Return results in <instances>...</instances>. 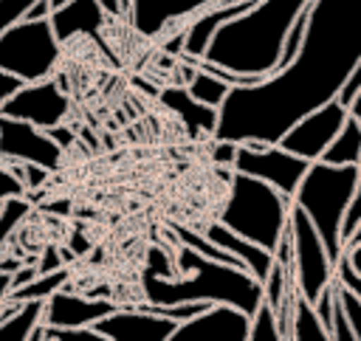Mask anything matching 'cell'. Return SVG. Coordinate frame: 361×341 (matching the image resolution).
<instances>
[{"mask_svg":"<svg viewBox=\"0 0 361 341\" xmlns=\"http://www.w3.org/2000/svg\"><path fill=\"white\" fill-rule=\"evenodd\" d=\"M347 113L361 124V87L353 93V99H350V104H347Z\"/></svg>","mask_w":361,"mask_h":341,"instance_id":"39","label":"cell"},{"mask_svg":"<svg viewBox=\"0 0 361 341\" xmlns=\"http://www.w3.org/2000/svg\"><path fill=\"white\" fill-rule=\"evenodd\" d=\"M361 59V0H310L305 37L285 68L237 85L217 107L212 141L276 144L305 113L338 96Z\"/></svg>","mask_w":361,"mask_h":341,"instance_id":"1","label":"cell"},{"mask_svg":"<svg viewBox=\"0 0 361 341\" xmlns=\"http://www.w3.org/2000/svg\"><path fill=\"white\" fill-rule=\"evenodd\" d=\"M48 3H51V11H54L56 6H62V3H68V0H48Z\"/></svg>","mask_w":361,"mask_h":341,"instance_id":"43","label":"cell"},{"mask_svg":"<svg viewBox=\"0 0 361 341\" xmlns=\"http://www.w3.org/2000/svg\"><path fill=\"white\" fill-rule=\"evenodd\" d=\"M310 0H254L243 14L226 20L200 59L234 73L268 76L279 65L282 39L293 17Z\"/></svg>","mask_w":361,"mask_h":341,"instance_id":"2","label":"cell"},{"mask_svg":"<svg viewBox=\"0 0 361 341\" xmlns=\"http://www.w3.org/2000/svg\"><path fill=\"white\" fill-rule=\"evenodd\" d=\"M319 161H324V163H355V166H361V124L347 113V118H344V124H341V130L336 132V138L327 144V149L322 152V158Z\"/></svg>","mask_w":361,"mask_h":341,"instance_id":"20","label":"cell"},{"mask_svg":"<svg viewBox=\"0 0 361 341\" xmlns=\"http://www.w3.org/2000/svg\"><path fill=\"white\" fill-rule=\"evenodd\" d=\"M338 296H341V307L347 316V324L353 330V341H361V299H355L347 287L338 285Z\"/></svg>","mask_w":361,"mask_h":341,"instance_id":"29","label":"cell"},{"mask_svg":"<svg viewBox=\"0 0 361 341\" xmlns=\"http://www.w3.org/2000/svg\"><path fill=\"white\" fill-rule=\"evenodd\" d=\"M333 276L338 279V285H341V287H347L355 299H361V273L350 265V259L344 256V251H341V254H338V259L333 262Z\"/></svg>","mask_w":361,"mask_h":341,"instance_id":"26","label":"cell"},{"mask_svg":"<svg viewBox=\"0 0 361 341\" xmlns=\"http://www.w3.org/2000/svg\"><path fill=\"white\" fill-rule=\"evenodd\" d=\"M20 194H25V186L17 178L14 163L6 161V158H0V203L8 200V197H20Z\"/></svg>","mask_w":361,"mask_h":341,"instance_id":"28","label":"cell"},{"mask_svg":"<svg viewBox=\"0 0 361 341\" xmlns=\"http://www.w3.org/2000/svg\"><path fill=\"white\" fill-rule=\"evenodd\" d=\"M34 203L31 197L20 194V197H8L0 203V254L8 251V242L14 240V234L25 225V220L31 217Z\"/></svg>","mask_w":361,"mask_h":341,"instance_id":"23","label":"cell"},{"mask_svg":"<svg viewBox=\"0 0 361 341\" xmlns=\"http://www.w3.org/2000/svg\"><path fill=\"white\" fill-rule=\"evenodd\" d=\"M175 318L149 310L147 304H118L107 316H102L93 327L107 341H169L175 330Z\"/></svg>","mask_w":361,"mask_h":341,"instance_id":"13","label":"cell"},{"mask_svg":"<svg viewBox=\"0 0 361 341\" xmlns=\"http://www.w3.org/2000/svg\"><path fill=\"white\" fill-rule=\"evenodd\" d=\"M358 87H361V59H358V65L353 68V73H350V79L344 82V87L338 90V96H336V99H338V101H341V104L347 107V104H350V99H353V93H355Z\"/></svg>","mask_w":361,"mask_h":341,"instance_id":"35","label":"cell"},{"mask_svg":"<svg viewBox=\"0 0 361 341\" xmlns=\"http://www.w3.org/2000/svg\"><path fill=\"white\" fill-rule=\"evenodd\" d=\"M8 287H11V271H0V302L6 299Z\"/></svg>","mask_w":361,"mask_h":341,"instance_id":"42","label":"cell"},{"mask_svg":"<svg viewBox=\"0 0 361 341\" xmlns=\"http://www.w3.org/2000/svg\"><path fill=\"white\" fill-rule=\"evenodd\" d=\"M288 234H290V262H293V282L302 299L310 304L322 293V287L333 279V262L327 256V248L307 220V214L290 203L288 209Z\"/></svg>","mask_w":361,"mask_h":341,"instance_id":"7","label":"cell"},{"mask_svg":"<svg viewBox=\"0 0 361 341\" xmlns=\"http://www.w3.org/2000/svg\"><path fill=\"white\" fill-rule=\"evenodd\" d=\"M71 285V268L62 265V268H54V271H45V273H37L31 282H25L23 287L17 290H8L6 299L8 302H25V299H48L54 290L59 287H68Z\"/></svg>","mask_w":361,"mask_h":341,"instance_id":"21","label":"cell"},{"mask_svg":"<svg viewBox=\"0 0 361 341\" xmlns=\"http://www.w3.org/2000/svg\"><path fill=\"white\" fill-rule=\"evenodd\" d=\"M118 304L110 299H96L87 293H73L71 287H59L45 299L42 324L51 327H93L102 316L116 310Z\"/></svg>","mask_w":361,"mask_h":341,"instance_id":"15","label":"cell"},{"mask_svg":"<svg viewBox=\"0 0 361 341\" xmlns=\"http://www.w3.org/2000/svg\"><path fill=\"white\" fill-rule=\"evenodd\" d=\"M212 3H217V0H130L124 20H130V25L141 37L158 39V37L180 28L189 17H195L200 8L212 6Z\"/></svg>","mask_w":361,"mask_h":341,"instance_id":"14","label":"cell"},{"mask_svg":"<svg viewBox=\"0 0 361 341\" xmlns=\"http://www.w3.org/2000/svg\"><path fill=\"white\" fill-rule=\"evenodd\" d=\"M288 209L290 200L262 178L228 172V194L217 220L274 254L288 225Z\"/></svg>","mask_w":361,"mask_h":341,"instance_id":"5","label":"cell"},{"mask_svg":"<svg viewBox=\"0 0 361 341\" xmlns=\"http://www.w3.org/2000/svg\"><path fill=\"white\" fill-rule=\"evenodd\" d=\"M147 273H155V276H175V259L166 256L164 245H149L147 251Z\"/></svg>","mask_w":361,"mask_h":341,"instance_id":"30","label":"cell"},{"mask_svg":"<svg viewBox=\"0 0 361 341\" xmlns=\"http://www.w3.org/2000/svg\"><path fill=\"white\" fill-rule=\"evenodd\" d=\"M310 161L282 149L279 144H254V141H240L234 149L231 172H245L254 178H262L274 189H279L288 200L293 197L305 169Z\"/></svg>","mask_w":361,"mask_h":341,"instance_id":"8","label":"cell"},{"mask_svg":"<svg viewBox=\"0 0 361 341\" xmlns=\"http://www.w3.org/2000/svg\"><path fill=\"white\" fill-rule=\"evenodd\" d=\"M0 307H3V302H0Z\"/></svg>","mask_w":361,"mask_h":341,"instance_id":"45","label":"cell"},{"mask_svg":"<svg viewBox=\"0 0 361 341\" xmlns=\"http://www.w3.org/2000/svg\"><path fill=\"white\" fill-rule=\"evenodd\" d=\"M62 42L54 37L48 17L17 20L0 34V68L23 82H37L56 73Z\"/></svg>","mask_w":361,"mask_h":341,"instance_id":"6","label":"cell"},{"mask_svg":"<svg viewBox=\"0 0 361 341\" xmlns=\"http://www.w3.org/2000/svg\"><path fill=\"white\" fill-rule=\"evenodd\" d=\"M62 155L65 149L48 135V130L0 116V158L17 163H37L48 172H56L62 166Z\"/></svg>","mask_w":361,"mask_h":341,"instance_id":"11","label":"cell"},{"mask_svg":"<svg viewBox=\"0 0 361 341\" xmlns=\"http://www.w3.org/2000/svg\"><path fill=\"white\" fill-rule=\"evenodd\" d=\"M71 110V99L62 90V85L54 76L37 79V82H23L0 107V116L28 121L39 130H51L56 124H65Z\"/></svg>","mask_w":361,"mask_h":341,"instance_id":"9","label":"cell"},{"mask_svg":"<svg viewBox=\"0 0 361 341\" xmlns=\"http://www.w3.org/2000/svg\"><path fill=\"white\" fill-rule=\"evenodd\" d=\"M344 251V256L350 259V265L361 273V245H350V248H341Z\"/></svg>","mask_w":361,"mask_h":341,"instance_id":"40","label":"cell"},{"mask_svg":"<svg viewBox=\"0 0 361 341\" xmlns=\"http://www.w3.org/2000/svg\"><path fill=\"white\" fill-rule=\"evenodd\" d=\"M20 85H23V79H17L14 73H8V70L0 68V107L6 104V99H8Z\"/></svg>","mask_w":361,"mask_h":341,"instance_id":"36","label":"cell"},{"mask_svg":"<svg viewBox=\"0 0 361 341\" xmlns=\"http://www.w3.org/2000/svg\"><path fill=\"white\" fill-rule=\"evenodd\" d=\"M234 149H237L234 141H214V147H212V161L220 163V166H226V169H231Z\"/></svg>","mask_w":361,"mask_h":341,"instance_id":"34","label":"cell"},{"mask_svg":"<svg viewBox=\"0 0 361 341\" xmlns=\"http://www.w3.org/2000/svg\"><path fill=\"white\" fill-rule=\"evenodd\" d=\"M330 341H353V330L347 324L341 296H338V279H336V296H333V316H330Z\"/></svg>","mask_w":361,"mask_h":341,"instance_id":"27","label":"cell"},{"mask_svg":"<svg viewBox=\"0 0 361 341\" xmlns=\"http://www.w3.org/2000/svg\"><path fill=\"white\" fill-rule=\"evenodd\" d=\"M34 265H37V273H45V271H54V268H62V251L59 245H45L39 256H34Z\"/></svg>","mask_w":361,"mask_h":341,"instance_id":"33","label":"cell"},{"mask_svg":"<svg viewBox=\"0 0 361 341\" xmlns=\"http://www.w3.org/2000/svg\"><path fill=\"white\" fill-rule=\"evenodd\" d=\"M48 14H51V3H48V0H34V3L25 8L23 20H39V17H48Z\"/></svg>","mask_w":361,"mask_h":341,"instance_id":"37","label":"cell"},{"mask_svg":"<svg viewBox=\"0 0 361 341\" xmlns=\"http://www.w3.org/2000/svg\"><path fill=\"white\" fill-rule=\"evenodd\" d=\"M110 17L104 14V8L96 0H68L62 6H56L48 14V23L54 28V37L65 45L76 37H102V28Z\"/></svg>","mask_w":361,"mask_h":341,"instance_id":"16","label":"cell"},{"mask_svg":"<svg viewBox=\"0 0 361 341\" xmlns=\"http://www.w3.org/2000/svg\"><path fill=\"white\" fill-rule=\"evenodd\" d=\"M158 101L172 110L192 135H212L217 124V107H209L189 96L186 85H169L158 93Z\"/></svg>","mask_w":361,"mask_h":341,"instance_id":"18","label":"cell"},{"mask_svg":"<svg viewBox=\"0 0 361 341\" xmlns=\"http://www.w3.org/2000/svg\"><path fill=\"white\" fill-rule=\"evenodd\" d=\"M347 118V107L338 99H330L324 104H319L316 110L299 116L282 135H279V147L305 158V161H319L322 152L327 149V144L336 138V132L341 130Z\"/></svg>","mask_w":361,"mask_h":341,"instance_id":"10","label":"cell"},{"mask_svg":"<svg viewBox=\"0 0 361 341\" xmlns=\"http://www.w3.org/2000/svg\"><path fill=\"white\" fill-rule=\"evenodd\" d=\"M121 6H124V14H127V8H130V0H121Z\"/></svg>","mask_w":361,"mask_h":341,"instance_id":"44","label":"cell"},{"mask_svg":"<svg viewBox=\"0 0 361 341\" xmlns=\"http://www.w3.org/2000/svg\"><path fill=\"white\" fill-rule=\"evenodd\" d=\"M290 341H330L322 318L316 316L313 304L296 293L293 316H290Z\"/></svg>","mask_w":361,"mask_h":341,"instance_id":"22","label":"cell"},{"mask_svg":"<svg viewBox=\"0 0 361 341\" xmlns=\"http://www.w3.org/2000/svg\"><path fill=\"white\" fill-rule=\"evenodd\" d=\"M203 237L212 240V242H214L217 248H223L226 254H231V256L243 265V271H248L254 279L265 282V276H268V271H271V265H274V254H271V251H265L262 245H257V242L245 240L243 234L231 231V228L223 225L220 220L209 223V225L203 228Z\"/></svg>","mask_w":361,"mask_h":341,"instance_id":"17","label":"cell"},{"mask_svg":"<svg viewBox=\"0 0 361 341\" xmlns=\"http://www.w3.org/2000/svg\"><path fill=\"white\" fill-rule=\"evenodd\" d=\"M361 223V172H358V183H355V192H353V197H350V203H347V211H344V220H341V242H344V237L355 228Z\"/></svg>","mask_w":361,"mask_h":341,"instance_id":"31","label":"cell"},{"mask_svg":"<svg viewBox=\"0 0 361 341\" xmlns=\"http://www.w3.org/2000/svg\"><path fill=\"white\" fill-rule=\"evenodd\" d=\"M251 316L234 304H206L175 324L169 341H248Z\"/></svg>","mask_w":361,"mask_h":341,"instance_id":"12","label":"cell"},{"mask_svg":"<svg viewBox=\"0 0 361 341\" xmlns=\"http://www.w3.org/2000/svg\"><path fill=\"white\" fill-rule=\"evenodd\" d=\"M31 3H34V0H0V34H3L11 23L23 20V14H25V8H28Z\"/></svg>","mask_w":361,"mask_h":341,"instance_id":"32","label":"cell"},{"mask_svg":"<svg viewBox=\"0 0 361 341\" xmlns=\"http://www.w3.org/2000/svg\"><path fill=\"white\" fill-rule=\"evenodd\" d=\"M248 341H282L279 324H276V313H274V307H271L265 299H262L259 307L251 313Z\"/></svg>","mask_w":361,"mask_h":341,"instance_id":"25","label":"cell"},{"mask_svg":"<svg viewBox=\"0 0 361 341\" xmlns=\"http://www.w3.org/2000/svg\"><path fill=\"white\" fill-rule=\"evenodd\" d=\"M96 3L104 8L107 17H124V6H121V0H96Z\"/></svg>","mask_w":361,"mask_h":341,"instance_id":"38","label":"cell"},{"mask_svg":"<svg viewBox=\"0 0 361 341\" xmlns=\"http://www.w3.org/2000/svg\"><path fill=\"white\" fill-rule=\"evenodd\" d=\"M361 166L355 163H324V161H310L290 203L299 206L313 228L319 231L330 262L338 259L341 254V220L347 211V203L355 192Z\"/></svg>","mask_w":361,"mask_h":341,"instance_id":"4","label":"cell"},{"mask_svg":"<svg viewBox=\"0 0 361 341\" xmlns=\"http://www.w3.org/2000/svg\"><path fill=\"white\" fill-rule=\"evenodd\" d=\"M350 245H361V223L344 237V242H341V248H350Z\"/></svg>","mask_w":361,"mask_h":341,"instance_id":"41","label":"cell"},{"mask_svg":"<svg viewBox=\"0 0 361 341\" xmlns=\"http://www.w3.org/2000/svg\"><path fill=\"white\" fill-rule=\"evenodd\" d=\"M144 299L149 304H180V302H206V304H234L243 313H254L262 302V282L248 271L203 256L189 245H178L175 276H155L144 271L141 279Z\"/></svg>","mask_w":361,"mask_h":341,"instance_id":"3","label":"cell"},{"mask_svg":"<svg viewBox=\"0 0 361 341\" xmlns=\"http://www.w3.org/2000/svg\"><path fill=\"white\" fill-rule=\"evenodd\" d=\"M42 299L8 302L3 299L0 307V341H31L34 327L42 321Z\"/></svg>","mask_w":361,"mask_h":341,"instance_id":"19","label":"cell"},{"mask_svg":"<svg viewBox=\"0 0 361 341\" xmlns=\"http://www.w3.org/2000/svg\"><path fill=\"white\" fill-rule=\"evenodd\" d=\"M186 90H189L192 99H197V101H203V104H209V107H220V101H223L226 93L231 90V85L223 82V79H217L214 73H209V70H203V68H195V73H192L189 82H186Z\"/></svg>","mask_w":361,"mask_h":341,"instance_id":"24","label":"cell"}]
</instances>
